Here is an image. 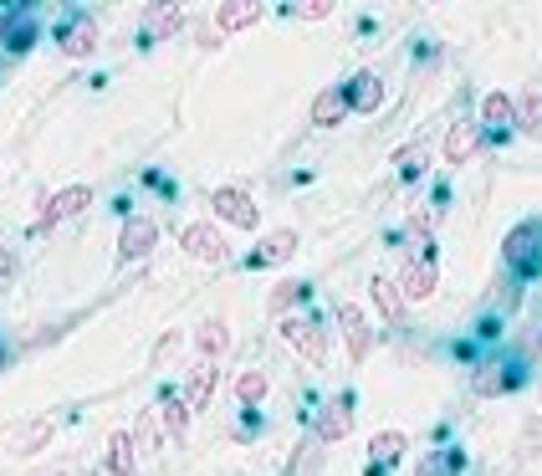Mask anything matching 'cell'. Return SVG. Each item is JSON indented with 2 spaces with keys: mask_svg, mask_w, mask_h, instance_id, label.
<instances>
[{
  "mask_svg": "<svg viewBox=\"0 0 542 476\" xmlns=\"http://www.w3.org/2000/svg\"><path fill=\"white\" fill-rule=\"evenodd\" d=\"M502 262H507V272H512L517 282L542 277V221H522V226L507 231V241H502Z\"/></svg>",
  "mask_w": 542,
  "mask_h": 476,
  "instance_id": "obj_1",
  "label": "cell"
},
{
  "mask_svg": "<svg viewBox=\"0 0 542 476\" xmlns=\"http://www.w3.org/2000/svg\"><path fill=\"white\" fill-rule=\"evenodd\" d=\"M41 36V21L31 6H6V21H0V47H6V57H26L36 47Z\"/></svg>",
  "mask_w": 542,
  "mask_h": 476,
  "instance_id": "obj_2",
  "label": "cell"
},
{
  "mask_svg": "<svg viewBox=\"0 0 542 476\" xmlns=\"http://www.w3.org/2000/svg\"><path fill=\"white\" fill-rule=\"evenodd\" d=\"M282 338L307 364H328V328L318 318H282Z\"/></svg>",
  "mask_w": 542,
  "mask_h": 476,
  "instance_id": "obj_3",
  "label": "cell"
},
{
  "mask_svg": "<svg viewBox=\"0 0 542 476\" xmlns=\"http://www.w3.org/2000/svg\"><path fill=\"white\" fill-rule=\"evenodd\" d=\"M57 47L67 57H93L98 52V21L93 16H82V11H67L57 21Z\"/></svg>",
  "mask_w": 542,
  "mask_h": 476,
  "instance_id": "obj_4",
  "label": "cell"
},
{
  "mask_svg": "<svg viewBox=\"0 0 542 476\" xmlns=\"http://www.w3.org/2000/svg\"><path fill=\"white\" fill-rule=\"evenodd\" d=\"M522 379H527V369L517 359H491V364H481L471 374V389H476L481 400H491V395H507V389H517Z\"/></svg>",
  "mask_w": 542,
  "mask_h": 476,
  "instance_id": "obj_5",
  "label": "cell"
},
{
  "mask_svg": "<svg viewBox=\"0 0 542 476\" xmlns=\"http://www.w3.org/2000/svg\"><path fill=\"white\" fill-rule=\"evenodd\" d=\"M210 205H215V215H220V221H231V226H246V231L256 226V200H251L241 185H220Z\"/></svg>",
  "mask_w": 542,
  "mask_h": 476,
  "instance_id": "obj_6",
  "label": "cell"
},
{
  "mask_svg": "<svg viewBox=\"0 0 542 476\" xmlns=\"http://www.w3.org/2000/svg\"><path fill=\"white\" fill-rule=\"evenodd\" d=\"M338 323H343V338H348V359H353V364H364V359H369V349H374V333H369L364 308L343 302V308H338Z\"/></svg>",
  "mask_w": 542,
  "mask_h": 476,
  "instance_id": "obj_7",
  "label": "cell"
},
{
  "mask_svg": "<svg viewBox=\"0 0 542 476\" xmlns=\"http://www.w3.org/2000/svg\"><path fill=\"white\" fill-rule=\"evenodd\" d=\"M343 98H348V113H374L384 103V77L379 72H353L343 82Z\"/></svg>",
  "mask_w": 542,
  "mask_h": 476,
  "instance_id": "obj_8",
  "label": "cell"
},
{
  "mask_svg": "<svg viewBox=\"0 0 542 476\" xmlns=\"http://www.w3.org/2000/svg\"><path fill=\"white\" fill-rule=\"evenodd\" d=\"M154 241H159V226L144 221V215H133V221H123V231H118V256L123 262H139V256L154 251Z\"/></svg>",
  "mask_w": 542,
  "mask_h": 476,
  "instance_id": "obj_9",
  "label": "cell"
},
{
  "mask_svg": "<svg viewBox=\"0 0 542 476\" xmlns=\"http://www.w3.org/2000/svg\"><path fill=\"white\" fill-rule=\"evenodd\" d=\"M512 123H517V103H512L507 93H486V98H481V134L507 139Z\"/></svg>",
  "mask_w": 542,
  "mask_h": 476,
  "instance_id": "obj_10",
  "label": "cell"
},
{
  "mask_svg": "<svg viewBox=\"0 0 542 476\" xmlns=\"http://www.w3.org/2000/svg\"><path fill=\"white\" fill-rule=\"evenodd\" d=\"M179 241H185V251L195 256V262H210V267H220L225 256H231V251H225V236L215 226H185Z\"/></svg>",
  "mask_w": 542,
  "mask_h": 476,
  "instance_id": "obj_11",
  "label": "cell"
},
{
  "mask_svg": "<svg viewBox=\"0 0 542 476\" xmlns=\"http://www.w3.org/2000/svg\"><path fill=\"white\" fill-rule=\"evenodd\" d=\"M87 205H93V190H87V185H72V190H62V195H52V205L47 210H41V231H52L57 221H67V215H77V210H87Z\"/></svg>",
  "mask_w": 542,
  "mask_h": 476,
  "instance_id": "obj_12",
  "label": "cell"
},
{
  "mask_svg": "<svg viewBox=\"0 0 542 476\" xmlns=\"http://www.w3.org/2000/svg\"><path fill=\"white\" fill-rule=\"evenodd\" d=\"M353 430V395H338L333 405L318 410V441H343Z\"/></svg>",
  "mask_w": 542,
  "mask_h": 476,
  "instance_id": "obj_13",
  "label": "cell"
},
{
  "mask_svg": "<svg viewBox=\"0 0 542 476\" xmlns=\"http://www.w3.org/2000/svg\"><path fill=\"white\" fill-rule=\"evenodd\" d=\"M481 123H450V134H445V164H466L476 149H481Z\"/></svg>",
  "mask_w": 542,
  "mask_h": 476,
  "instance_id": "obj_14",
  "label": "cell"
},
{
  "mask_svg": "<svg viewBox=\"0 0 542 476\" xmlns=\"http://www.w3.org/2000/svg\"><path fill=\"white\" fill-rule=\"evenodd\" d=\"M215 384H220V369H215L210 359H200V364L190 369V384H185V405H190V410H205V405L215 400Z\"/></svg>",
  "mask_w": 542,
  "mask_h": 476,
  "instance_id": "obj_15",
  "label": "cell"
},
{
  "mask_svg": "<svg viewBox=\"0 0 542 476\" xmlns=\"http://www.w3.org/2000/svg\"><path fill=\"white\" fill-rule=\"evenodd\" d=\"M399 292H404V302L430 297V292H435V262H404V272H399Z\"/></svg>",
  "mask_w": 542,
  "mask_h": 476,
  "instance_id": "obj_16",
  "label": "cell"
},
{
  "mask_svg": "<svg viewBox=\"0 0 542 476\" xmlns=\"http://www.w3.org/2000/svg\"><path fill=\"white\" fill-rule=\"evenodd\" d=\"M297 251V236L292 231H271L251 256H246V267H271V262H287V256Z\"/></svg>",
  "mask_w": 542,
  "mask_h": 476,
  "instance_id": "obj_17",
  "label": "cell"
},
{
  "mask_svg": "<svg viewBox=\"0 0 542 476\" xmlns=\"http://www.w3.org/2000/svg\"><path fill=\"white\" fill-rule=\"evenodd\" d=\"M256 21H261V6H256V0H225L220 16H215L220 31H246V26H256Z\"/></svg>",
  "mask_w": 542,
  "mask_h": 476,
  "instance_id": "obj_18",
  "label": "cell"
},
{
  "mask_svg": "<svg viewBox=\"0 0 542 476\" xmlns=\"http://www.w3.org/2000/svg\"><path fill=\"white\" fill-rule=\"evenodd\" d=\"M225 343H231V333H225V323L220 318H205L200 328H195V349H200V359H220L225 354Z\"/></svg>",
  "mask_w": 542,
  "mask_h": 476,
  "instance_id": "obj_19",
  "label": "cell"
},
{
  "mask_svg": "<svg viewBox=\"0 0 542 476\" xmlns=\"http://www.w3.org/2000/svg\"><path fill=\"white\" fill-rule=\"evenodd\" d=\"M374 302H379V313H384L394 328L404 323V292H399L394 277H374Z\"/></svg>",
  "mask_w": 542,
  "mask_h": 476,
  "instance_id": "obj_20",
  "label": "cell"
},
{
  "mask_svg": "<svg viewBox=\"0 0 542 476\" xmlns=\"http://www.w3.org/2000/svg\"><path fill=\"white\" fill-rule=\"evenodd\" d=\"M343 113H348V98H343V88H328V93H318V103H312V123H318V128H333V123H343Z\"/></svg>",
  "mask_w": 542,
  "mask_h": 476,
  "instance_id": "obj_21",
  "label": "cell"
},
{
  "mask_svg": "<svg viewBox=\"0 0 542 476\" xmlns=\"http://www.w3.org/2000/svg\"><path fill=\"white\" fill-rule=\"evenodd\" d=\"M404 451H410V441H404L399 430H379V436L369 441V456H374V466H394Z\"/></svg>",
  "mask_w": 542,
  "mask_h": 476,
  "instance_id": "obj_22",
  "label": "cell"
},
{
  "mask_svg": "<svg viewBox=\"0 0 542 476\" xmlns=\"http://www.w3.org/2000/svg\"><path fill=\"white\" fill-rule=\"evenodd\" d=\"M169 31H179V6H149L144 11V41H159Z\"/></svg>",
  "mask_w": 542,
  "mask_h": 476,
  "instance_id": "obj_23",
  "label": "cell"
},
{
  "mask_svg": "<svg viewBox=\"0 0 542 476\" xmlns=\"http://www.w3.org/2000/svg\"><path fill=\"white\" fill-rule=\"evenodd\" d=\"M108 471L113 476H133V436H128V430H118V436L108 441Z\"/></svg>",
  "mask_w": 542,
  "mask_h": 476,
  "instance_id": "obj_24",
  "label": "cell"
},
{
  "mask_svg": "<svg viewBox=\"0 0 542 476\" xmlns=\"http://www.w3.org/2000/svg\"><path fill=\"white\" fill-rule=\"evenodd\" d=\"M159 415H164V425H169V436H174V441H185V430H190V405L179 400V395H164Z\"/></svg>",
  "mask_w": 542,
  "mask_h": 476,
  "instance_id": "obj_25",
  "label": "cell"
},
{
  "mask_svg": "<svg viewBox=\"0 0 542 476\" xmlns=\"http://www.w3.org/2000/svg\"><path fill=\"white\" fill-rule=\"evenodd\" d=\"M461 451H430L425 461H420V471L415 476H461Z\"/></svg>",
  "mask_w": 542,
  "mask_h": 476,
  "instance_id": "obj_26",
  "label": "cell"
},
{
  "mask_svg": "<svg viewBox=\"0 0 542 476\" xmlns=\"http://www.w3.org/2000/svg\"><path fill=\"white\" fill-rule=\"evenodd\" d=\"M236 400H241L246 410H256V405L266 400V374H261V369H246V374L236 379Z\"/></svg>",
  "mask_w": 542,
  "mask_h": 476,
  "instance_id": "obj_27",
  "label": "cell"
},
{
  "mask_svg": "<svg viewBox=\"0 0 542 476\" xmlns=\"http://www.w3.org/2000/svg\"><path fill=\"white\" fill-rule=\"evenodd\" d=\"M52 441V420H31L21 436H16V456H31V451H41Z\"/></svg>",
  "mask_w": 542,
  "mask_h": 476,
  "instance_id": "obj_28",
  "label": "cell"
},
{
  "mask_svg": "<svg viewBox=\"0 0 542 476\" xmlns=\"http://www.w3.org/2000/svg\"><path fill=\"white\" fill-rule=\"evenodd\" d=\"M517 123H522V134L542 139V93H527V98L517 103Z\"/></svg>",
  "mask_w": 542,
  "mask_h": 476,
  "instance_id": "obj_29",
  "label": "cell"
},
{
  "mask_svg": "<svg viewBox=\"0 0 542 476\" xmlns=\"http://www.w3.org/2000/svg\"><path fill=\"white\" fill-rule=\"evenodd\" d=\"M394 164H399V180H420V175H425V149H420V144L399 149V154H394Z\"/></svg>",
  "mask_w": 542,
  "mask_h": 476,
  "instance_id": "obj_30",
  "label": "cell"
},
{
  "mask_svg": "<svg viewBox=\"0 0 542 476\" xmlns=\"http://www.w3.org/2000/svg\"><path fill=\"white\" fill-rule=\"evenodd\" d=\"M302 297H307V282H287V287H277V292H271V302H266V308H271V313H287L292 302H302Z\"/></svg>",
  "mask_w": 542,
  "mask_h": 476,
  "instance_id": "obj_31",
  "label": "cell"
},
{
  "mask_svg": "<svg viewBox=\"0 0 542 476\" xmlns=\"http://www.w3.org/2000/svg\"><path fill=\"white\" fill-rule=\"evenodd\" d=\"M139 441H144V446H159V415H154V410L139 420Z\"/></svg>",
  "mask_w": 542,
  "mask_h": 476,
  "instance_id": "obj_32",
  "label": "cell"
},
{
  "mask_svg": "<svg viewBox=\"0 0 542 476\" xmlns=\"http://www.w3.org/2000/svg\"><path fill=\"white\" fill-rule=\"evenodd\" d=\"M292 11L307 21H323V16H333V0H312V6H292Z\"/></svg>",
  "mask_w": 542,
  "mask_h": 476,
  "instance_id": "obj_33",
  "label": "cell"
},
{
  "mask_svg": "<svg viewBox=\"0 0 542 476\" xmlns=\"http://www.w3.org/2000/svg\"><path fill=\"white\" fill-rule=\"evenodd\" d=\"M312 461H318V441H302V456H297V476H312Z\"/></svg>",
  "mask_w": 542,
  "mask_h": 476,
  "instance_id": "obj_34",
  "label": "cell"
},
{
  "mask_svg": "<svg viewBox=\"0 0 542 476\" xmlns=\"http://www.w3.org/2000/svg\"><path fill=\"white\" fill-rule=\"evenodd\" d=\"M0 272H11V251H6V241H0Z\"/></svg>",
  "mask_w": 542,
  "mask_h": 476,
  "instance_id": "obj_35",
  "label": "cell"
},
{
  "mask_svg": "<svg viewBox=\"0 0 542 476\" xmlns=\"http://www.w3.org/2000/svg\"><path fill=\"white\" fill-rule=\"evenodd\" d=\"M11 364V349H6V343H0V369H6Z\"/></svg>",
  "mask_w": 542,
  "mask_h": 476,
  "instance_id": "obj_36",
  "label": "cell"
},
{
  "mask_svg": "<svg viewBox=\"0 0 542 476\" xmlns=\"http://www.w3.org/2000/svg\"><path fill=\"white\" fill-rule=\"evenodd\" d=\"M47 476H67V471H47Z\"/></svg>",
  "mask_w": 542,
  "mask_h": 476,
  "instance_id": "obj_37",
  "label": "cell"
},
{
  "mask_svg": "<svg viewBox=\"0 0 542 476\" xmlns=\"http://www.w3.org/2000/svg\"><path fill=\"white\" fill-rule=\"evenodd\" d=\"M0 21H6V6H0Z\"/></svg>",
  "mask_w": 542,
  "mask_h": 476,
  "instance_id": "obj_38",
  "label": "cell"
}]
</instances>
